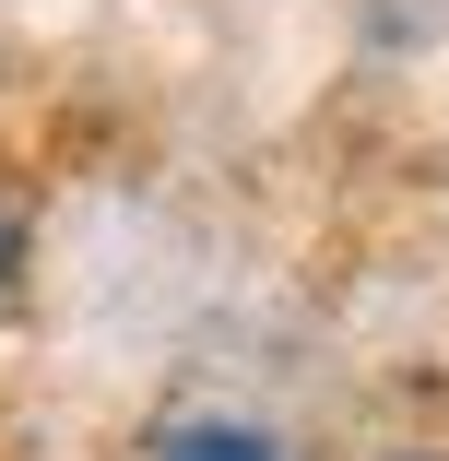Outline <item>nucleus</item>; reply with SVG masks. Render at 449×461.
<instances>
[{
	"instance_id": "nucleus-2",
	"label": "nucleus",
	"mask_w": 449,
	"mask_h": 461,
	"mask_svg": "<svg viewBox=\"0 0 449 461\" xmlns=\"http://www.w3.org/2000/svg\"><path fill=\"white\" fill-rule=\"evenodd\" d=\"M13 285H24V202L0 190V296H13Z\"/></svg>"
},
{
	"instance_id": "nucleus-1",
	"label": "nucleus",
	"mask_w": 449,
	"mask_h": 461,
	"mask_svg": "<svg viewBox=\"0 0 449 461\" xmlns=\"http://www.w3.org/2000/svg\"><path fill=\"white\" fill-rule=\"evenodd\" d=\"M154 461H284L260 426H237V414H177L166 438H154Z\"/></svg>"
}]
</instances>
